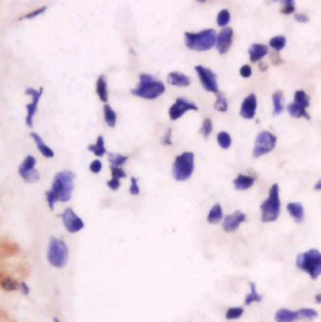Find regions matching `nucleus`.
Segmentation results:
<instances>
[{
  "mask_svg": "<svg viewBox=\"0 0 321 322\" xmlns=\"http://www.w3.org/2000/svg\"><path fill=\"white\" fill-rule=\"evenodd\" d=\"M25 94H28V96H32L33 100H32L31 104L27 105V110H28V113H27V118H25V122H27V126L32 127L33 126V117L34 114L36 113V109H38V103L40 100V97L43 94V88H40L39 91H35L33 88H28L25 91Z\"/></svg>",
  "mask_w": 321,
  "mask_h": 322,
  "instance_id": "nucleus-13",
  "label": "nucleus"
},
{
  "mask_svg": "<svg viewBox=\"0 0 321 322\" xmlns=\"http://www.w3.org/2000/svg\"><path fill=\"white\" fill-rule=\"evenodd\" d=\"M255 183V178L254 177L246 176V174H238L233 181V186L237 191H246L251 188Z\"/></svg>",
  "mask_w": 321,
  "mask_h": 322,
  "instance_id": "nucleus-20",
  "label": "nucleus"
},
{
  "mask_svg": "<svg viewBox=\"0 0 321 322\" xmlns=\"http://www.w3.org/2000/svg\"><path fill=\"white\" fill-rule=\"evenodd\" d=\"M244 312V307H230V309H227L225 317H226V320L233 321V320H238L240 317H242Z\"/></svg>",
  "mask_w": 321,
  "mask_h": 322,
  "instance_id": "nucleus-32",
  "label": "nucleus"
},
{
  "mask_svg": "<svg viewBox=\"0 0 321 322\" xmlns=\"http://www.w3.org/2000/svg\"><path fill=\"white\" fill-rule=\"evenodd\" d=\"M272 102H274V114L279 116L284 112V96L283 92L277 91L272 96Z\"/></svg>",
  "mask_w": 321,
  "mask_h": 322,
  "instance_id": "nucleus-27",
  "label": "nucleus"
},
{
  "mask_svg": "<svg viewBox=\"0 0 321 322\" xmlns=\"http://www.w3.org/2000/svg\"><path fill=\"white\" fill-rule=\"evenodd\" d=\"M103 110H104L105 123L108 124L109 127H114V126H116V122H117L116 112L112 109V107L109 104H105L104 108H103Z\"/></svg>",
  "mask_w": 321,
  "mask_h": 322,
  "instance_id": "nucleus-30",
  "label": "nucleus"
},
{
  "mask_svg": "<svg viewBox=\"0 0 321 322\" xmlns=\"http://www.w3.org/2000/svg\"><path fill=\"white\" fill-rule=\"evenodd\" d=\"M89 168H91V171L93 172V173H98V172H100V169H102V163H100V161L96 160L91 163Z\"/></svg>",
  "mask_w": 321,
  "mask_h": 322,
  "instance_id": "nucleus-45",
  "label": "nucleus"
},
{
  "mask_svg": "<svg viewBox=\"0 0 321 322\" xmlns=\"http://www.w3.org/2000/svg\"><path fill=\"white\" fill-rule=\"evenodd\" d=\"M250 287H251V291H250L249 295L245 297V306H250L255 302H261L262 301V295H260L256 290V285L254 282H250Z\"/></svg>",
  "mask_w": 321,
  "mask_h": 322,
  "instance_id": "nucleus-26",
  "label": "nucleus"
},
{
  "mask_svg": "<svg viewBox=\"0 0 321 322\" xmlns=\"http://www.w3.org/2000/svg\"><path fill=\"white\" fill-rule=\"evenodd\" d=\"M296 266L301 271L309 273L313 280H316L321 275V254L314 248L300 254L296 258Z\"/></svg>",
  "mask_w": 321,
  "mask_h": 322,
  "instance_id": "nucleus-4",
  "label": "nucleus"
},
{
  "mask_svg": "<svg viewBox=\"0 0 321 322\" xmlns=\"http://www.w3.org/2000/svg\"><path fill=\"white\" fill-rule=\"evenodd\" d=\"M212 129H213L212 121H211L210 118H206L205 121H203L202 127H201V130H199V133H201V134H202L205 138H207L208 135L212 133Z\"/></svg>",
  "mask_w": 321,
  "mask_h": 322,
  "instance_id": "nucleus-39",
  "label": "nucleus"
},
{
  "mask_svg": "<svg viewBox=\"0 0 321 322\" xmlns=\"http://www.w3.org/2000/svg\"><path fill=\"white\" fill-rule=\"evenodd\" d=\"M35 157L28 156V157L23 161L22 164H20L19 174L27 183H35V182L39 181V178H40V174H39V172L35 169Z\"/></svg>",
  "mask_w": 321,
  "mask_h": 322,
  "instance_id": "nucleus-10",
  "label": "nucleus"
},
{
  "mask_svg": "<svg viewBox=\"0 0 321 322\" xmlns=\"http://www.w3.org/2000/svg\"><path fill=\"white\" fill-rule=\"evenodd\" d=\"M256 108H257V98H256L255 94L251 93L250 96H247L244 99V102H242V105H241L240 109L241 117L245 119L255 118Z\"/></svg>",
  "mask_w": 321,
  "mask_h": 322,
  "instance_id": "nucleus-16",
  "label": "nucleus"
},
{
  "mask_svg": "<svg viewBox=\"0 0 321 322\" xmlns=\"http://www.w3.org/2000/svg\"><path fill=\"white\" fill-rule=\"evenodd\" d=\"M269 53V48L266 47L265 44H252L249 49V55H250V61L252 63H256V62L261 61V59L267 55Z\"/></svg>",
  "mask_w": 321,
  "mask_h": 322,
  "instance_id": "nucleus-17",
  "label": "nucleus"
},
{
  "mask_svg": "<svg viewBox=\"0 0 321 322\" xmlns=\"http://www.w3.org/2000/svg\"><path fill=\"white\" fill-rule=\"evenodd\" d=\"M1 287H3L4 291L13 292L20 289V284L15 281L13 277H4L3 280H1Z\"/></svg>",
  "mask_w": 321,
  "mask_h": 322,
  "instance_id": "nucleus-29",
  "label": "nucleus"
},
{
  "mask_svg": "<svg viewBox=\"0 0 321 322\" xmlns=\"http://www.w3.org/2000/svg\"><path fill=\"white\" fill-rule=\"evenodd\" d=\"M230 19H231L230 11L227 10V9H222V10L219 13V15H217V24H219L220 27L226 28V25L230 23Z\"/></svg>",
  "mask_w": 321,
  "mask_h": 322,
  "instance_id": "nucleus-37",
  "label": "nucleus"
},
{
  "mask_svg": "<svg viewBox=\"0 0 321 322\" xmlns=\"http://www.w3.org/2000/svg\"><path fill=\"white\" fill-rule=\"evenodd\" d=\"M88 149L95 153L97 157H102V156L105 155V147H104V139H103L102 135L97 138V143L93 144V146H88Z\"/></svg>",
  "mask_w": 321,
  "mask_h": 322,
  "instance_id": "nucleus-28",
  "label": "nucleus"
},
{
  "mask_svg": "<svg viewBox=\"0 0 321 322\" xmlns=\"http://www.w3.org/2000/svg\"><path fill=\"white\" fill-rule=\"evenodd\" d=\"M232 38H233V31L232 28H224L221 32L217 35V41H216V48L219 50V53L221 54H226L228 52V49L231 48V44H232Z\"/></svg>",
  "mask_w": 321,
  "mask_h": 322,
  "instance_id": "nucleus-14",
  "label": "nucleus"
},
{
  "mask_svg": "<svg viewBox=\"0 0 321 322\" xmlns=\"http://www.w3.org/2000/svg\"><path fill=\"white\" fill-rule=\"evenodd\" d=\"M189 110H198V107H197L194 103L185 99V98H178L175 102V104L169 108V118H171L172 121H176V119L181 118V117H182L186 112H189Z\"/></svg>",
  "mask_w": 321,
  "mask_h": 322,
  "instance_id": "nucleus-12",
  "label": "nucleus"
},
{
  "mask_svg": "<svg viewBox=\"0 0 321 322\" xmlns=\"http://www.w3.org/2000/svg\"><path fill=\"white\" fill-rule=\"evenodd\" d=\"M68 257H69V250L65 242L56 237H52L47 251L48 262L53 267L63 268L68 263Z\"/></svg>",
  "mask_w": 321,
  "mask_h": 322,
  "instance_id": "nucleus-5",
  "label": "nucleus"
},
{
  "mask_svg": "<svg viewBox=\"0 0 321 322\" xmlns=\"http://www.w3.org/2000/svg\"><path fill=\"white\" fill-rule=\"evenodd\" d=\"M246 221V215L241 211H236L232 215H228L225 217L224 223H222V228L225 232H235L236 229L240 227L241 223H244Z\"/></svg>",
  "mask_w": 321,
  "mask_h": 322,
  "instance_id": "nucleus-15",
  "label": "nucleus"
},
{
  "mask_svg": "<svg viewBox=\"0 0 321 322\" xmlns=\"http://www.w3.org/2000/svg\"><path fill=\"white\" fill-rule=\"evenodd\" d=\"M240 74H241V77H244V78H250V77H251V74H252L251 66H250L249 64H246V65L241 66Z\"/></svg>",
  "mask_w": 321,
  "mask_h": 322,
  "instance_id": "nucleus-44",
  "label": "nucleus"
},
{
  "mask_svg": "<svg viewBox=\"0 0 321 322\" xmlns=\"http://www.w3.org/2000/svg\"><path fill=\"white\" fill-rule=\"evenodd\" d=\"M297 314H299L300 319H304V320H313L319 316L318 311L314 309H300L297 310Z\"/></svg>",
  "mask_w": 321,
  "mask_h": 322,
  "instance_id": "nucleus-38",
  "label": "nucleus"
},
{
  "mask_svg": "<svg viewBox=\"0 0 321 322\" xmlns=\"http://www.w3.org/2000/svg\"><path fill=\"white\" fill-rule=\"evenodd\" d=\"M315 190H321V181H319L315 185Z\"/></svg>",
  "mask_w": 321,
  "mask_h": 322,
  "instance_id": "nucleus-52",
  "label": "nucleus"
},
{
  "mask_svg": "<svg viewBox=\"0 0 321 322\" xmlns=\"http://www.w3.org/2000/svg\"><path fill=\"white\" fill-rule=\"evenodd\" d=\"M261 221L263 223L274 222L279 218L280 212H281V203H280V194H279V186H271L269 192V198L266 199L261 204Z\"/></svg>",
  "mask_w": 321,
  "mask_h": 322,
  "instance_id": "nucleus-6",
  "label": "nucleus"
},
{
  "mask_svg": "<svg viewBox=\"0 0 321 322\" xmlns=\"http://www.w3.org/2000/svg\"><path fill=\"white\" fill-rule=\"evenodd\" d=\"M222 218H224V212H222L221 204H215L208 212L207 222L211 223V225H216V223L221 222Z\"/></svg>",
  "mask_w": 321,
  "mask_h": 322,
  "instance_id": "nucleus-25",
  "label": "nucleus"
},
{
  "mask_svg": "<svg viewBox=\"0 0 321 322\" xmlns=\"http://www.w3.org/2000/svg\"><path fill=\"white\" fill-rule=\"evenodd\" d=\"M130 182H132V183H130V188H129L130 194L138 195L139 194V187H138V183H137V182H138V179L134 178V177H132V178H130Z\"/></svg>",
  "mask_w": 321,
  "mask_h": 322,
  "instance_id": "nucleus-42",
  "label": "nucleus"
},
{
  "mask_svg": "<svg viewBox=\"0 0 321 322\" xmlns=\"http://www.w3.org/2000/svg\"><path fill=\"white\" fill-rule=\"evenodd\" d=\"M171 134H172V130L171 129H167L166 132V135L163 137V144H166V146H171L172 144V141H171Z\"/></svg>",
  "mask_w": 321,
  "mask_h": 322,
  "instance_id": "nucleus-48",
  "label": "nucleus"
},
{
  "mask_svg": "<svg viewBox=\"0 0 321 322\" xmlns=\"http://www.w3.org/2000/svg\"><path fill=\"white\" fill-rule=\"evenodd\" d=\"M19 291L22 292L23 295H29V292H31V290H29V287H28V285L25 284V282H20V289H19Z\"/></svg>",
  "mask_w": 321,
  "mask_h": 322,
  "instance_id": "nucleus-49",
  "label": "nucleus"
},
{
  "mask_svg": "<svg viewBox=\"0 0 321 322\" xmlns=\"http://www.w3.org/2000/svg\"><path fill=\"white\" fill-rule=\"evenodd\" d=\"M47 6H42V8L40 9H36V10H34V11H32V13H29V14H27V15H24V19H33V18H35V17H38V15H40V14H43L44 13L45 10H47Z\"/></svg>",
  "mask_w": 321,
  "mask_h": 322,
  "instance_id": "nucleus-43",
  "label": "nucleus"
},
{
  "mask_svg": "<svg viewBox=\"0 0 321 322\" xmlns=\"http://www.w3.org/2000/svg\"><path fill=\"white\" fill-rule=\"evenodd\" d=\"M167 80L171 86L175 87H189L190 83H191V79L190 77H187L183 73L178 72H172L169 73L168 77H167Z\"/></svg>",
  "mask_w": 321,
  "mask_h": 322,
  "instance_id": "nucleus-19",
  "label": "nucleus"
},
{
  "mask_svg": "<svg viewBox=\"0 0 321 322\" xmlns=\"http://www.w3.org/2000/svg\"><path fill=\"white\" fill-rule=\"evenodd\" d=\"M194 169V155L192 152H185L175 160L172 167V176L176 181H187Z\"/></svg>",
  "mask_w": 321,
  "mask_h": 322,
  "instance_id": "nucleus-7",
  "label": "nucleus"
},
{
  "mask_svg": "<svg viewBox=\"0 0 321 322\" xmlns=\"http://www.w3.org/2000/svg\"><path fill=\"white\" fill-rule=\"evenodd\" d=\"M295 20L299 23H307L309 22V17L305 14H295Z\"/></svg>",
  "mask_w": 321,
  "mask_h": 322,
  "instance_id": "nucleus-47",
  "label": "nucleus"
},
{
  "mask_svg": "<svg viewBox=\"0 0 321 322\" xmlns=\"http://www.w3.org/2000/svg\"><path fill=\"white\" fill-rule=\"evenodd\" d=\"M62 220H63L64 227L69 233H77L80 229L84 228V222L80 217H78L72 208H65L62 213Z\"/></svg>",
  "mask_w": 321,
  "mask_h": 322,
  "instance_id": "nucleus-11",
  "label": "nucleus"
},
{
  "mask_svg": "<svg viewBox=\"0 0 321 322\" xmlns=\"http://www.w3.org/2000/svg\"><path fill=\"white\" fill-rule=\"evenodd\" d=\"M216 96L217 99L216 103H215V109L221 112V113H225V112H227V109H228V103H227L226 97H225V94L221 93V92H219Z\"/></svg>",
  "mask_w": 321,
  "mask_h": 322,
  "instance_id": "nucleus-31",
  "label": "nucleus"
},
{
  "mask_svg": "<svg viewBox=\"0 0 321 322\" xmlns=\"http://www.w3.org/2000/svg\"><path fill=\"white\" fill-rule=\"evenodd\" d=\"M288 112L290 113L291 117H293V118H301V117H304V118L306 119H310V116L307 114L306 112V108L302 107V105L297 104V103H291V104L288 105Z\"/></svg>",
  "mask_w": 321,
  "mask_h": 322,
  "instance_id": "nucleus-23",
  "label": "nucleus"
},
{
  "mask_svg": "<svg viewBox=\"0 0 321 322\" xmlns=\"http://www.w3.org/2000/svg\"><path fill=\"white\" fill-rule=\"evenodd\" d=\"M285 45H286V38L283 35L274 36V38L270 40V47H271L272 49L276 50V52H280L281 49H284Z\"/></svg>",
  "mask_w": 321,
  "mask_h": 322,
  "instance_id": "nucleus-35",
  "label": "nucleus"
},
{
  "mask_svg": "<svg viewBox=\"0 0 321 322\" xmlns=\"http://www.w3.org/2000/svg\"><path fill=\"white\" fill-rule=\"evenodd\" d=\"M111 172H112V176H113V178L121 179V178H126V177H127V174H126V172L123 171L122 168L111 167Z\"/></svg>",
  "mask_w": 321,
  "mask_h": 322,
  "instance_id": "nucleus-41",
  "label": "nucleus"
},
{
  "mask_svg": "<svg viewBox=\"0 0 321 322\" xmlns=\"http://www.w3.org/2000/svg\"><path fill=\"white\" fill-rule=\"evenodd\" d=\"M97 94L103 103L108 102V88H107V79L104 75H100L97 80Z\"/></svg>",
  "mask_w": 321,
  "mask_h": 322,
  "instance_id": "nucleus-24",
  "label": "nucleus"
},
{
  "mask_svg": "<svg viewBox=\"0 0 321 322\" xmlns=\"http://www.w3.org/2000/svg\"><path fill=\"white\" fill-rule=\"evenodd\" d=\"M293 102L297 103V104H300V105H302V107L307 108L309 105H310V98H309V96H307L304 91H296Z\"/></svg>",
  "mask_w": 321,
  "mask_h": 322,
  "instance_id": "nucleus-34",
  "label": "nucleus"
},
{
  "mask_svg": "<svg viewBox=\"0 0 321 322\" xmlns=\"http://www.w3.org/2000/svg\"><path fill=\"white\" fill-rule=\"evenodd\" d=\"M217 142H219L220 147L224 149H227L230 148L231 146V137L230 134L227 132H220L219 134H217Z\"/></svg>",
  "mask_w": 321,
  "mask_h": 322,
  "instance_id": "nucleus-36",
  "label": "nucleus"
},
{
  "mask_svg": "<svg viewBox=\"0 0 321 322\" xmlns=\"http://www.w3.org/2000/svg\"><path fill=\"white\" fill-rule=\"evenodd\" d=\"M107 186H108L111 190L117 191L119 188V186H121V182H119V179H117V178H112L111 181L107 182Z\"/></svg>",
  "mask_w": 321,
  "mask_h": 322,
  "instance_id": "nucleus-46",
  "label": "nucleus"
},
{
  "mask_svg": "<svg viewBox=\"0 0 321 322\" xmlns=\"http://www.w3.org/2000/svg\"><path fill=\"white\" fill-rule=\"evenodd\" d=\"M166 87L160 80L156 79L152 75L142 73L139 75V84L137 88L132 89V94L143 99H156L164 93Z\"/></svg>",
  "mask_w": 321,
  "mask_h": 322,
  "instance_id": "nucleus-2",
  "label": "nucleus"
},
{
  "mask_svg": "<svg viewBox=\"0 0 321 322\" xmlns=\"http://www.w3.org/2000/svg\"><path fill=\"white\" fill-rule=\"evenodd\" d=\"M258 66H260V69L262 70V72H265L266 69H267V65H266V64H263V63H260V65H258Z\"/></svg>",
  "mask_w": 321,
  "mask_h": 322,
  "instance_id": "nucleus-51",
  "label": "nucleus"
},
{
  "mask_svg": "<svg viewBox=\"0 0 321 322\" xmlns=\"http://www.w3.org/2000/svg\"><path fill=\"white\" fill-rule=\"evenodd\" d=\"M275 146H276V137L272 133L267 132V130L258 133V135L256 137L255 148H254V157L258 158L266 153H269L275 148Z\"/></svg>",
  "mask_w": 321,
  "mask_h": 322,
  "instance_id": "nucleus-8",
  "label": "nucleus"
},
{
  "mask_svg": "<svg viewBox=\"0 0 321 322\" xmlns=\"http://www.w3.org/2000/svg\"><path fill=\"white\" fill-rule=\"evenodd\" d=\"M194 69H196V72L197 74H198V78L199 80H201V84H202L203 88L207 92H211V93H219V84H217L216 74H215L211 69L205 68V66L202 65H196Z\"/></svg>",
  "mask_w": 321,
  "mask_h": 322,
  "instance_id": "nucleus-9",
  "label": "nucleus"
},
{
  "mask_svg": "<svg viewBox=\"0 0 321 322\" xmlns=\"http://www.w3.org/2000/svg\"><path fill=\"white\" fill-rule=\"evenodd\" d=\"M217 35L213 29H205L199 33H185L186 47L197 52H207L216 45Z\"/></svg>",
  "mask_w": 321,
  "mask_h": 322,
  "instance_id": "nucleus-3",
  "label": "nucleus"
},
{
  "mask_svg": "<svg viewBox=\"0 0 321 322\" xmlns=\"http://www.w3.org/2000/svg\"><path fill=\"white\" fill-rule=\"evenodd\" d=\"M283 3L284 8L283 10H281V13L286 14V15H289V14L291 13H295V4H293L292 0H286V1H283Z\"/></svg>",
  "mask_w": 321,
  "mask_h": 322,
  "instance_id": "nucleus-40",
  "label": "nucleus"
},
{
  "mask_svg": "<svg viewBox=\"0 0 321 322\" xmlns=\"http://www.w3.org/2000/svg\"><path fill=\"white\" fill-rule=\"evenodd\" d=\"M315 301H316V303H321V293H316Z\"/></svg>",
  "mask_w": 321,
  "mask_h": 322,
  "instance_id": "nucleus-50",
  "label": "nucleus"
},
{
  "mask_svg": "<svg viewBox=\"0 0 321 322\" xmlns=\"http://www.w3.org/2000/svg\"><path fill=\"white\" fill-rule=\"evenodd\" d=\"M54 322H59L58 319H54Z\"/></svg>",
  "mask_w": 321,
  "mask_h": 322,
  "instance_id": "nucleus-53",
  "label": "nucleus"
},
{
  "mask_svg": "<svg viewBox=\"0 0 321 322\" xmlns=\"http://www.w3.org/2000/svg\"><path fill=\"white\" fill-rule=\"evenodd\" d=\"M297 320H300L297 311H291L289 309H280L275 314L276 322H296Z\"/></svg>",
  "mask_w": 321,
  "mask_h": 322,
  "instance_id": "nucleus-18",
  "label": "nucleus"
},
{
  "mask_svg": "<svg viewBox=\"0 0 321 322\" xmlns=\"http://www.w3.org/2000/svg\"><path fill=\"white\" fill-rule=\"evenodd\" d=\"M108 160H109V162H111L112 167L121 168V165H123L126 162H127L128 157H127V156L116 155V153H109Z\"/></svg>",
  "mask_w": 321,
  "mask_h": 322,
  "instance_id": "nucleus-33",
  "label": "nucleus"
},
{
  "mask_svg": "<svg viewBox=\"0 0 321 322\" xmlns=\"http://www.w3.org/2000/svg\"><path fill=\"white\" fill-rule=\"evenodd\" d=\"M288 211L290 213L291 217L296 221L297 223L304 222L305 213H304V207H302L301 203H295V202H291V203L288 204Z\"/></svg>",
  "mask_w": 321,
  "mask_h": 322,
  "instance_id": "nucleus-21",
  "label": "nucleus"
},
{
  "mask_svg": "<svg viewBox=\"0 0 321 322\" xmlns=\"http://www.w3.org/2000/svg\"><path fill=\"white\" fill-rule=\"evenodd\" d=\"M75 174L70 171H62L56 174L53 179L52 190L45 192L48 206L50 209L54 208L57 201L68 202L72 197V191L74 188Z\"/></svg>",
  "mask_w": 321,
  "mask_h": 322,
  "instance_id": "nucleus-1",
  "label": "nucleus"
},
{
  "mask_svg": "<svg viewBox=\"0 0 321 322\" xmlns=\"http://www.w3.org/2000/svg\"><path fill=\"white\" fill-rule=\"evenodd\" d=\"M31 137L33 138L34 142L36 143V147H38V149L40 151V153H42L44 157L47 158L54 157V152H53V149L44 143V141L40 138V135L36 134V133H31Z\"/></svg>",
  "mask_w": 321,
  "mask_h": 322,
  "instance_id": "nucleus-22",
  "label": "nucleus"
}]
</instances>
